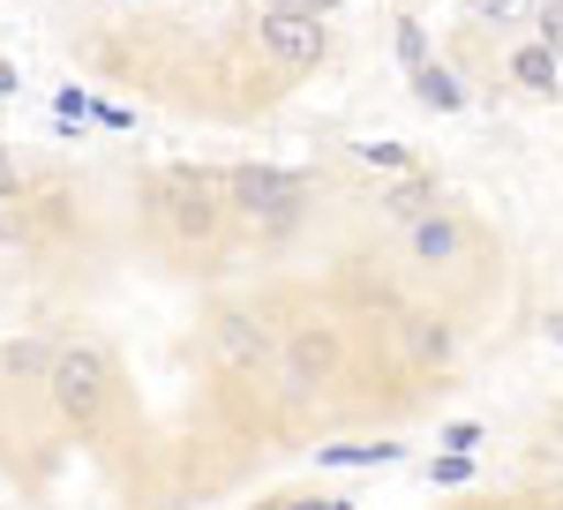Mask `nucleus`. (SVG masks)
Wrapping results in <instances>:
<instances>
[{
    "mask_svg": "<svg viewBox=\"0 0 563 510\" xmlns=\"http://www.w3.org/2000/svg\"><path fill=\"white\" fill-rule=\"evenodd\" d=\"M481 8H488V15H511V8H519V0H481Z\"/></svg>",
    "mask_w": 563,
    "mask_h": 510,
    "instance_id": "19",
    "label": "nucleus"
},
{
    "mask_svg": "<svg viewBox=\"0 0 563 510\" xmlns=\"http://www.w3.org/2000/svg\"><path fill=\"white\" fill-rule=\"evenodd\" d=\"M481 443V428L474 421H459V428H443V451H474Z\"/></svg>",
    "mask_w": 563,
    "mask_h": 510,
    "instance_id": "16",
    "label": "nucleus"
},
{
    "mask_svg": "<svg viewBox=\"0 0 563 510\" xmlns=\"http://www.w3.org/2000/svg\"><path fill=\"white\" fill-rule=\"evenodd\" d=\"M174 225H180V233H196V241H203V233L218 225L211 196H203V188H180V196H174Z\"/></svg>",
    "mask_w": 563,
    "mask_h": 510,
    "instance_id": "7",
    "label": "nucleus"
},
{
    "mask_svg": "<svg viewBox=\"0 0 563 510\" xmlns=\"http://www.w3.org/2000/svg\"><path fill=\"white\" fill-rule=\"evenodd\" d=\"M218 345H225L233 361H256V353H263V331H249V315H225V323H218Z\"/></svg>",
    "mask_w": 563,
    "mask_h": 510,
    "instance_id": "11",
    "label": "nucleus"
},
{
    "mask_svg": "<svg viewBox=\"0 0 563 510\" xmlns=\"http://www.w3.org/2000/svg\"><path fill=\"white\" fill-rule=\"evenodd\" d=\"M45 376H53V406H60L68 421H90V413L106 406V361H98L90 345L53 353V361H45Z\"/></svg>",
    "mask_w": 563,
    "mask_h": 510,
    "instance_id": "1",
    "label": "nucleus"
},
{
    "mask_svg": "<svg viewBox=\"0 0 563 510\" xmlns=\"http://www.w3.org/2000/svg\"><path fill=\"white\" fill-rule=\"evenodd\" d=\"M339 368V339L331 331H301L294 339V361H286V376H294V390H308V382H323Z\"/></svg>",
    "mask_w": 563,
    "mask_h": 510,
    "instance_id": "4",
    "label": "nucleus"
},
{
    "mask_svg": "<svg viewBox=\"0 0 563 510\" xmlns=\"http://www.w3.org/2000/svg\"><path fill=\"white\" fill-rule=\"evenodd\" d=\"M263 53L286 60V68H308V60L323 53V23L301 15V8H271V15H263Z\"/></svg>",
    "mask_w": 563,
    "mask_h": 510,
    "instance_id": "3",
    "label": "nucleus"
},
{
    "mask_svg": "<svg viewBox=\"0 0 563 510\" xmlns=\"http://www.w3.org/2000/svg\"><path fill=\"white\" fill-rule=\"evenodd\" d=\"M233 211L249 218V225H294L301 218V180L294 173H271V166L233 173Z\"/></svg>",
    "mask_w": 563,
    "mask_h": 510,
    "instance_id": "2",
    "label": "nucleus"
},
{
    "mask_svg": "<svg viewBox=\"0 0 563 510\" xmlns=\"http://www.w3.org/2000/svg\"><path fill=\"white\" fill-rule=\"evenodd\" d=\"M511 76H519L526 90H556V53H549V45H526L519 60H511Z\"/></svg>",
    "mask_w": 563,
    "mask_h": 510,
    "instance_id": "8",
    "label": "nucleus"
},
{
    "mask_svg": "<svg viewBox=\"0 0 563 510\" xmlns=\"http://www.w3.org/2000/svg\"><path fill=\"white\" fill-rule=\"evenodd\" d=\"M361 158H368V166H406V151H398V143H361Z\"/></svg>",
    "mask_w": 563,
    "mask_h": 510,
    "instance_id": "15",
    "label": "nucleus"
},
{
    "mask_svg": "<svg viewBox=\"0 0 563 510\" xmlns=\"http://www.w3.org/2000/svg\"><path fill=\"white\" fill-rule=\"evenodd\" d=\"M413 255H421V263H451V255H459V225L435 218V211H421L413 218Z\"/></svg>",
    "mask_w": 563,
    "mask_h": 510,
    "instance_id": "5",
    "label": "nucleus"
},
{
    "mask_svg": "<svg viewBox=\"0 0 563 510\" xmlns=\"http://www.w3.org/2000/svg\"><path fill=\"white\" fill-rule=\"evenodd\" d=\"M271 8H301V15H323V8H339V0H271Z\"/></svg>",
    "mask_w": 563,
    "mask_h": 510,
    "instance_id": "17",
    "label": "nucleus"
},
{
    "mask_svg": "<svg viewBox=\"0 0 563 510\" xmlns=\"http://www.w3.org/2000/svg\"><path fill=\"white\" fill-rule=\"evenodd\" d=\"M8 188H15V158L0 151V203H8Z\"/></svg>",
    "mask_w": 563,
    "mask_h": 510,
    "instance_id": "18",
    "label": "nucleus"
},
{
    "mask_svg": "<svg viewBox=\"0 0 563 510\" xmlns=\"http://www.w3.org/2000/svg\"><path fill=\"white\" fill-rule=\"evenodd\" d=\"M413 90H421V106H435V113H459L466 106V90H459V76H443V68H413Z\"/></svg>",
    "mask_w": 563,
    "mask_h": 510,
    "instance_id": "6",
    "label": "nucleus"
},
{
    "mask_svg": "<svg viewBox=\"0 0 563 510\" xmlns=\"http://www.w3.org/2000/svg\"><path fill=\"white\" fill-rule=\"evenodd\" d=\"M398 60H406V68H421V60H429V38H421V23H398Z\"/></svg>",
    "mask_w": 563,
    "mask_h": 510,
    "instance_id": "12",
    "label": "nucleus"
},
{
    "mask_svg": "<svg viewBox=\"0 0 563 510\" xmlns=\"http://www.w3.org/2000/svg\"><path fill=\"white\" fill-rule=\"evenodd\" d=\"M435 480H443V488H459V480H466V451H451V458H435Z\"/></svg>",
    "mask_w": 563,
    "mask_h": 510,
    "instance_id": "14",
    "label": "nucleus"
},
{
    "mask_svg": "<svg viewBox=\"0 0 563 510\" xmlns=\"http://www.w3.org/2000/svg\"><path fill=\"white\" fill-rule=\"evenodd\" d=\"M384 211L413 225L421 211H435V180H398V188H390V203H384Z\"/></svg>",
    "mask_w": 563,
    "mask_h": 510,
    "instance_id": "9",
    "label": "nucleus"
},
{
    "mask_svg": "<svg viewBox=\"0 0 563 510\" xmlns=\"http://www.w3.org/2000/svg\"><path fill=\"white\" fill-rule=\"evenodd\" d=\"M323 458H331V466H390V458H398V443H331Z\"/></svg>",
    "mask_w": 563,
    "mask_h": 510,
    "instance_id": "10",
    "label": "nucleus"
},
{
    "mask_svg": "<svg viewBox=\"0 0 563 510\" xmlns=\"http://www.w3.org/2000/svg\"><path fill=\"white\" fill-rule=\"evenodd\" d=\"M541 45H549V53H556V60H563V0H556V8H549V15H541Z\"/></svg>",
    "mask_w": 563,
    "mask_h": 510,
    "instance_id": "13",
    "label": "nucleus"
}]
</instances>
